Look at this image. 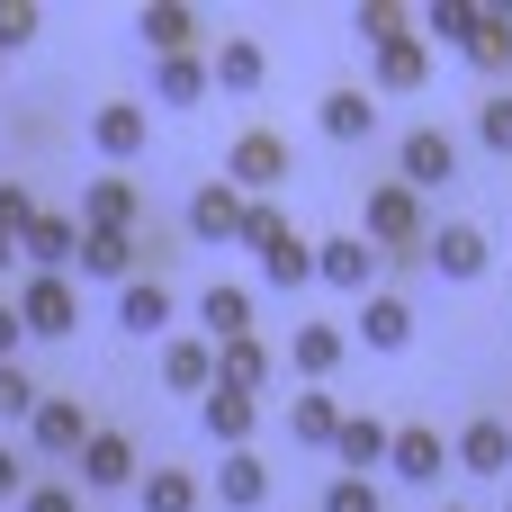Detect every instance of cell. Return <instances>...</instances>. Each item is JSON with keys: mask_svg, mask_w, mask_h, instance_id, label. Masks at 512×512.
<instances>
[{"mask_svg": "<svg viewBox=\"0 0 512 512\" xmlns=\"http://www.w3.org/2000/svg\"><path fill=\"white\" fill-rule=\"evenodd\" d=\"M9 252H18V243H9V234H0V270H9Z\"/></svg>", "mask_w": 512, "mask_h": 512, "instance_id": "45", "label": "cell"}, {"mask_svg": "<svg viewBox=\"0 0 512 512\" xmlns=\"http://www.w3.org/2000/svg\"><path fill=\"white\" fill-rule=\"evenodd\" d=\"M144 135H153V126H144V108H135V99H108V108L90 117V144H99L108 162H135V153H144Z\"/></svg>", "mask_w": 512, "mask_h": 512, "instance_id": "13", "label": "cell"}, {"mask_svg": "<svg viewBox=\"0 0 512 512\" xmlns=\"http://www.w3.org/2000/svg\"><path fill=\"white\" fill-rule=\"evenodd\" d=\"M198 324H207V342H243V333H252V288L216 279V288L198 297Z\"/></svg>", "mask_w": 512, "mask_h": 512, "instance_id": "22", "label": "cell"}, {"mask_svg": "<svg viewBox=\"0 0 512 512\" xmlns=\"http://www.w3.org/2000/svg\"><path fill=\"white\" fill-rule=\"evenodd\" d=\"M288 360H297V378H333V369H342V333H333V324H297Z\"/></svg>", "mask_w": 512, "mask_h": 512, "instance_id": "29", "label": "cell"}, {"mask_svg": "<svg viewBox=\"0 0 512 512\" xmlns=\"http://www.w3.org/2000/svg\"><path fill=\"white\" fill-rule=\"evenodd\" d=\"M189 243H243V198H234L225 180H207V189L189 198Z\"/></svg>", "mask_w": 512, "mask_h": 512, "instance_id": "7", "label": "cell"}, {"mask_svg": "<svg viewBox=\"0 0 512 512\" xmlns=\"http://www.w3.org/2000/svg\"><path fill=\"white\" fill-rule=\"evenodd\" d=\"M36 27H45V18H36V0H0V54H18Z\"/></svg>", "mask_w": 512, "mask_h": 512, "instance_id": "39", "label": "cell"}, {"mask_svg": "<svg viewBox=\"0 0 512 512\" xmlns=\"http://www.w3.org/2000/svg\"><path fill=\"white\" fill-rule=\"evenodd\" d=\"M18 486H27V459H9V450H0V495H18Z\"/></svg>", "mask_w": 512, "mask_h": 512, "instance_id": "44", "label": "cell"}, {"mask_svg": "<svg viewBox=\"0 0 512 512\" xmlns=\"http://www.w3.org/2000/svg\"><path fill=\"white\" fill-rule=\"evenodd\" d=\"M216 495H225V512H252L261 495H270V468H261L252 450H225V468H216Z\"/></svg>", "mask_w": 512, "mask_h": 512, "instance_id": "24", "label": "cell"}, {"mask_svg": "<svg viewBox=\"0 0 512 512\" xmlns=\"http://www.w3.org/2000/svg\"><path fill=\"white\" fill-rule=\"evenodd\" d=\"M135 495H144V512H198V477L189 468H153V477H135Z\"/></svg>", "mask_w": 512, "mask_h": 512, "instance_id": "30", "label": "cell"}, {"mask_svg": "<svg viewBox=\"0 0 512 512\" xmlns=\"http://www.w3.org/2000/svg\"><path fill=\"white\" fill-rule=\"evenodd\" d=\"M432 81V54H423V36H396V45H378V90H423Z\"/></svg>", "mask_w": 512, "mask_h": 512, "instance_id": "25", "label": "cell"}, {"mask_svg": "<svg viewBox=\"0 0 512 512\" xmlns=\"http://www.w3.org/2000/svg\"><path fill=\"white\" fill-rule=\"evenodd\" d=\"M477 135H486V153H512V99H486L477 108Z\"/></svg>", "mask_w": 512, "mask_h": 512, "instance_id": "40", "label": "cell"}, {"mask_svg": "<svg viewBox=\"0 0 512 512\" xmlns=\"http://www.w3.org/2000/svg\"><path fill=\"white\" fill-rule=\"evenodd\" d=\"M135 270H144V243H135V234L81 225V279H135Z\"/></svg>", "mask_w": 512, "mask_h": 512, "instance_id": "15", "label": "cell"}, {"mask_svg": "<svg viewBox=\"0 0 512 512\" xmlns=\"http://www.w3.org/2000/svg\"><path fill=\"white\" fill-rule=\"evenodd\" d=\"M387 468H396L405 486H441V468H450V450H441V432H423V423H405V432L387 441Z\"/></svg>", "mask_w": 512, "mask_h": 512, "instance_id": "11", "label": "cell"}, {"mask_svg": "<svg viewBox=\"0 0 512 512\" xmlns=\"http://www.w3.org/2000/svg\"><path fill=\"white\" fill-rule=\"evenodd\" d=\"M423 27H432L441 45H468V27H477V0H432V9H423Z\"/></svg>", "mask_w": 512, "mask_h": 512, "instance_id": "37", "label": "cell"}, {"mask_svg": "<svg viewBox=\"0 0 512 512\" xmlns=\"http://www.w3.org/2000/svg\"><path fill=\"white\" fill-rule=\"evenodd\" d=\"M423 252H432L441 279H477V270L495 261V243H486L477 225H441V234H423Z\"/></svg>", "mask_w": 512, "mask_h": 512, "instance_id": "8", "label": "cell"}, {"mask_svg": "<svg viewBox=\"0 0 512 512\" xmlns=\"http://www.w3.org/2000/svg\"><path fill=\"white\" fill-rule=\"evenodd\" d=\"M162 387L207 396V387H216V342H207V333H171V342H162Z\"/></svg>", "mask_w": 512, "mask_h": 512, "instance_id": "10", "label": "cell"}, {"mask_svg": "<svg viewBox=\"0 0 512 512\" xmlns=\"http://www.w3.org/2000/svg\"><path fill=\"white\" fill-rule=\"evenodd\" d=\"M18 512H81V495H72V486H27Z\"/></svg>", "mask_w": 512, "mask_h": 512, "instance_id": "42", "label": "cell"}, {"mask_svg": "<svg viewBox=\"0 0 512 512\" xmlns=\"http://www.w3.org/2000/svg\"><path fill=\"white\" fill-rule=\"evenodd\" d=\"M288 234H297V225H288L270 198H243V243H252V252H270V243H288Z\"/></svg>", "mask_w": 512, "mask_h": 512, "instance_id": "36", "label": "cell"}, {"mask_svg": "<svg viewBox=\"0 0 512 512\" xmlns=\"http://www.w3.org/2000/svg\"><path fill=\"white\" fill-rule=\"evenodd\" d=\"M18 333H27V324H18V306H0V360H18Z\"/></svg>", "mask_w": 512, "mask_h": 512, "instance_id": "43", "label": "cell"}, {"mask_svg": "<svg viewBox=\"0 0 512 512\" xmlns=\"http://www.w3.org/2000/svg\"><path fill=\"white\" fill-rule=\"evenodd\" d=\"M81 216L99 225V234H144V198H135V180H90V198H81Z\"/></svg>", "mask_w": 512, "mask_h": 512, "instance_id": "6", "label": "cell"}, {"mask_svg": "<svg viewBox=\"0 0 512 512\" xmlns=\"http://www.w3.org/2000/svg\"><path fill=\"white\" fill-rule=\"evenodd\" d=\"M315 117H324L333 144H369V135H378V99H369V90H324Z\"/></svg>", "mask_w": 512, "mask_h": 512, "instance_id": "21", "label": "cell"}, {"mask_svg": "<svg viewBox=\"0 0 512 512\" xmlns=\"http://www.w3.org/2000/svg\"><path fill=\"white\" fill-rule=\"evenodd\" d=\"M468 63H486V72H504L512 63V9H477V27H468V45H459Z\"/></svg>", "mask_w": 512, "mask_h": 512, "instance_id": "27", "label": "cell"}, {"mask_svg": "<svg viewBox=\"0 0 512 512\" xmlns=\"http://www.w3.org/2000/svg\"><path fill=\"white\" fill-rule=\"evenodd\" d=\"M288 432H297V441H315V450H333V432H342L333 396H324V387H306V396L288 405Z\"/></svg>", "mask_w": 512, "mask_h": 512, "instance_id": "32", "label": "cell"}, {"mask_svg": "<svg viewBox=\"0 0 512 512\" xmlns=\"http://www.w3.org/2000/svg\"><path fill=\"white\" fill-rule=\"evenodd\" d=\"M324 512H378V486H369V477H333Z\"/></svg>", "mask_w": 512, "mask_h": 512, "instance_id": "41", "label": "cell"}, {"mask_svg": "<svg viewBox=\"0 0 512 512\" xmlns=\"http://www.w3.org/2000/svg\"><path fill=\"white\" fill-rule=\"evenodd\" d=\"M450 459H459V468H477V477H504V468H512V423H504V414H477V423L459 432V450H450Z\"/></svg>", "mask_w": 512, "mask_h": 512, "instance_id": "12", "label": "cell"}, {"mask_svg": "<svg viewBox=\"0 0 512 512\" xmlns=\"http://www.w3.org/2000/svg\"><path fill=\"white\" fill-rule=\"evenodd\" d=\"M396 162H405V189H414V198H423V189H441V180H459V144H450L441 126H414Z\"/></svg>", "mask_w": 512, "mask_h": 512, "instance_id": "4", "label": "cell"}, {"mask_svg": "<svg viewBox=\"0 0 512 512\" xmlns=\"http://www.w3.org/2000/svg\"><path fill=\"white\" fill-rule=\"evenodd\" d=\"M171 315H180V306H171L162 279H126V288H117V324H126V333L153 342V333H171Z\"/></svg>", "mask_w": 512, "mask_h": 512, "instance_id": "16", "label": "cell"}, {"mask_svg": "<svg viewBox=\"0 0 512 512\" xmlns=\"http://www.w3.org/2000/svg\"><path fill=\"white\" fill-rule=\"evenodd\" d=\"M369 270H378V252H369V234H333V243H315V279H333V288H351V297H369Z\"/></svg>", "mask_w": 512, "mask_h": 512, "instance_id": "9", "label": "cell"}, {"mask_svg": "<svg viewBox=\"0 0 512 512\" xmlns=\"http://www.w3.org/2000/svg\"><path fill=\"white\" fill-rule=\"evenodd\" d=\"M135 27H144V45H153V54H189V36H198L207 18H198V9H180V0H144V9H135Z\"/></svg>", "mask_w": 512, "mask_h": 512, "instance_id": "20", "label": "cell"}, {"mask_svg": "<svg viewBox=\"0 0 512 512\" xmlns=\"http://www.w3.org/2000/svg\"><path fill=\"white\" fill-rule=\"evenodd\" d=\"M18 252H27L45 279H63V261H81V225H72V216H36V225L18 234Z\"/></svg>", "mask_w": 512, "mask_h": 512, "instance_id": "14", "label": "cell"}, {"mask_svg": "<svg viewBox=\"0 0 512 512\" xmlns=\"http://www.w3.org/2000/svg\"><path fill=\"white\" fill-rule=\"evenodd\" d=\"M198 414H207V441H216V450H243V441H252V423H261V405H252V396H234V387H207V396H198Z\"/></svg>", "mask_w": 512, "mask_h": 512, "instance_id": "17", "label": "cell"}, {"mask_svg": "<svg viewBox=\"0 0 512 512\" xmlns=\"http://www.w3.org/2000/svg\"><path fill=\"white\" fill-rule=\"evenodd\" d=\"M81 486H99V495L108 486H135V441L126 432H90L81 441Z\"/></svg>", "mask_w": 512, "mask_h": 512, "instance_id": "19", "label": "cell"}, {"mask_svg": "<svg viewBox=\"0 0 512 512\" xmlns=\"http://www.w3.org/2000/svg\"><path fill=\"white\" fill-rule=\"evenodd\" d=\"M261 378H270V351H261L252 333H243V342H216V387H234V396H252Z\"/></svg>", "mask_w": 512, "mask_h": 512, "instance_id": "26", "label": "cell"}, {"mask_svg": "<svg viewBox=\"0 0 512 512\" xmlns=\"http://www.w3.org/2000/svg\"><path fill=\"white\" fill-rule=\"evenodd\" d=\"M36 405H45L36 378H27L18 360H0V423H36Z\"/></svg>", "mask_w": 512, "mask_h": 512, "instance_id": "34", "label": "cell"}, {"mask_svg": "<svg viewBox=\"0 0 512 512\" xmlns=\"http://www.w3.org/2000/svg\"><path fill=\"white\" fill-rule=\"evenodd\" d=\"M441 512H468V504H441Z\"/></svg>", "mask_w": 512, "mask_h": 512, "instance_id": "46", "label": "cell"}, {"mask_svg": "<svg viewBox=\"0 0 512 512\" xmlns=\"http://www.w3.org/2000/svg\"><path fill=\"white\" fill-rule=\"evenodd\" d=\"M387 441H396V432H387L378 414H342V432H333V459H342V477H369V468L387 459Z\"/></svg>", "mask_w": 512, "mask_h": 512, "instance_id": "18", "label": "cell"}, {"mask_svg": "<svg viewBox=\"0 0 512 512\" xmlns=\"http://www.w3.org/2000/svg\"><path fill=\"white\" fill-rule=\"evenodd\" d=\"M288 180V144L270 135V126H252V135H234L225 144V189L243 198V189H279Z\"/></svg>", "mask_w": 512, "mask_h": 512, "instance_id": "2", "label": "cell"}, {"mask_svg": "<svg viewBox=\"0 0 512 512\" xmlns=\"http://www.w3.org/2000/svg\"><path fill=\"white\" fill-rule=\"evenodd\" d=\"M207 81H225V90H261V45H252V36H225L216 63H207Z\"/></svg>", "mask_w": 512, "mask_h": 512, "instance_id": "31", "label": "cell"}, {"mask_svg": "<svg viewBox=\"0 0 512 512\" xmlns=\"http://www.w3.org/2000/svg\"><path fill=\"white\" fill-rule=\"evenodd\" d=\"M18 324H27V333H45V342H63V333L81 324V288H72V279H45V270H36V279L18 288Z\"/></svg>", "mask_w": 512, "mask_h": 512, "instance_id": "3", "label": "cell"}, {"mask_svg": "<svg viewBox=\"0 0 512 512\" xmlns=\"http://www.w3.org/2000/svg\"><path fill=\"white\" fill-rule=\"evenodd\" d=\"M27 432H36V450H45V459H81V441H90V432H99V423H90V414H81V405H72V396H45V405H36V423H27Z\"/></svg>", "mask_w": 512, "mask_h": 512, "instance_id": "5", "label": "cell"}, {"mask_svg": "<svg viewBox=\"0 0 512 512\" xmlns=\"http://www.w3.org/2000/svg\"><path fill=\"white\" fill-rule=\"evenodd\" d=\"M351 27H360V36H369V45H396V36H414V27H405V9H396V0H360V9H351Z\"/></svg>", "mask_w": 512, "mask_h": 512, "instance_id": "35", "label": "cell"}, {"mask_svg": "<svg viewBox=\"0 0 512 512\" xmlns=\"http://www.w3.org/2000/svg\"><path fill=\"white\" fill-rule=\"evenodd\" d=\"M153 90H162V108H198V99H207V63H198V54H162Z\"/></svg>", "mask_w": 512, "mask_h": 512, "instance_id": "28", "label": "cell"}, {"mask_svg": "<svg viewBox=\"0 0 512 512\" xmlns=\"http://www.w3.org/2000/svg\"><path fill=\"white\" fill-rule=\"evenodd\" d=\"M360 342H369V351H405V342H414V306H405V297H369V306H360Z\"/></svg>", "mask_w": 512, "mask_h": 512, "instance_id": "23", "label": "cell"}, {"mask_svg": "<svg viewBox=\"0 0 512 512\" xmlns=\"http://www.w3.org/2000/svg\"><path fill=\"white\" fill-rule=\"evenodd\" d=\"M432 225H423V198L405 180H378L369 189V252H414Z\"/></svg>", "mask_w": 512, "mask_h": 512, "instance_id": "1", "label": "cell"}, {"mask_svg": "<svg viewBox=\"0 0 512 512\" xmlns=\"http://www.w3.org/2000/svg\"><path fill=\"white\" fill-rule=\"evenodd\" d=\"M261 270H270V288H306V279H315V243H297V234H288V243H270V252H261Z\"/></svg>", "mask_w": 512, "mask_h": 512, "instance_id": "33", "label": "cell"}, {"mask_svg": "<svg viewBox=\"0 0 512 512\" xmlns=\"http://www.w3.org/2000/svg\"><path fill=\"white\" fill-rule=\"evenodd\" d=\"M27 225H36V198H27V180H0V234L18 243Z\"/></svg>", "mask_w": 512, "mask_h": 512, "instance_id": "38", "label": "cell"}]
</instances>
